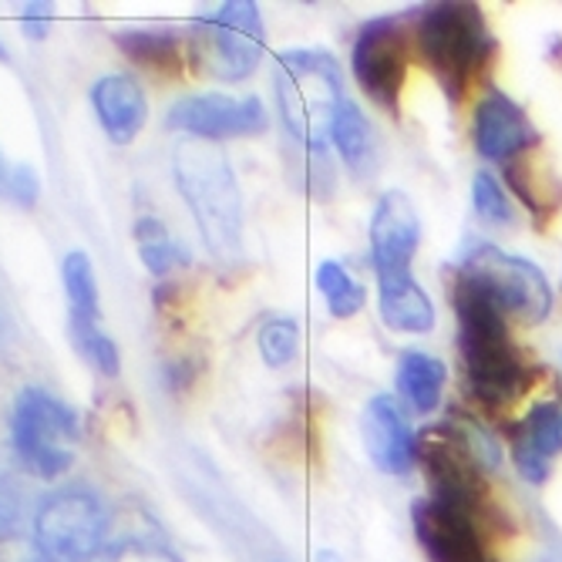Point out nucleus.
<instances>
[{
    "label": "nucleus",
    "instance_id": "1",
    "mask_svg": "<svg viewBox=\"0 0 562 562\" xmlns=\"http://www.w3.org/2000/svg\"><path fill=\"white\" fill-rule=\"evenodd\" d=\"M448 300L458 317V350L465 364V384L485 412L513 407L532 384V368L508 334V317L454 270Z\"/></svg>",
    "mask_w": 562,
    "mask_h": 562
},
{
    "label": "nucleus",
    "instance_id": "2",
    "mask_svg": "<svg viewBox=\"0 0 562 562\" xmlns=\"http://www.w3.org/2000/svg\"><path fill=\"white\" fill-rule=\"evenodd\" d=\"M179 195L202 233L210 257L220 267L243 263V192L233 162L216 142L186 138L172 151Z\"/></svg>",
    "mask_w": 562,
    "mask_h": 562
},
{
    "label": "nucleus",
    "instance_id": "3",
    "mask_svg": "<svg viewBox=\"0 0 562 562\" xmlns=\"http://www.w3.org/2000/svg\"><path fill=\"white\" fill-rule=\"evenodd\" d=\"M280 119L311 156H327L334 119L347 101L340 65L327 50H283L273 71Z\"/></svg>",
    "mask_w": 562,
    "mask_h": 562
},
{
    "label": "nucleus",
    "instance_id": "4",
    "mask_svg": "<svg viewBox=\"0 0 562 562\" xmlns=\"http://www.w3.org/2000/svg\"><path fill=\"white\" fill-rule=\"evenodd\" d=\"M418 47L451 101L479 85L495 41L475 4H431L418 14Z\"/></svg>",
    "mask_w": 562,
    "mask_h": 562
},
{
    "label": "nucleus",
    "instance_id": "5",
    "mask_svg": "<svg viewBox=\"0 0 562 562\" xmlns=\"http://www.w3.org/2000/svg\"><path fill=\"white\" fill-rule=\"evenodd\" d=\"M11 441L21 465L34 479H61L78 462V415L44 387H24L14 401Z\"/></svg>",
    "mask_w": 562,
    "mask_h": 562
},
{
    "label": "nucleus",
    "instance_id": "6",
    "mask_svg": "<svg viewBox=\"0 0 562 562\" xmlns=\"http://www.w3.org/2000/svg\"><path fill=\"white\" fill-rule=\"evenodd\" d=\"M192 58L199 71L220 81H243L260 68L267 50V27L260 8L249 0H229L192 24Z\"/></svg>",
    "mask_w": 562,
    "mask_h": 562
},
{
    "label": "nucleus",
    "instance_id": "7",
    "mask_svg": "<svg viewBox=\"0 0 562 562\" xmlns=\"http://www.w3.org/2000/svg\"><path fill=\"white\" fill-rule=\"evenodd\" d=\"M109 508L98 492L68 485L41 498L34 513V546L55 562H88L105 549Z\"/></svg>",
    "mask_w": 562,
    "mask_h": 562
},
{
    "label": "nucleus",
    "instance_id": "8",
    "mask_svg": "<svg viewBox=\"0 0 562 562\" xmlns=\"http://www.w3.org/2000/svg\"><path fill=\"white\" fill-rule=\"evenodd\" d=\"M458 273L479 293H485L508 321L542 324L552 311V290L546 273L536 263L502 252L488 243L469 249L458 263Z\"/></svg>",
    "mask_w": 562,
    "mask_h": 562
},
{
    "label": "nucleus",
    "instance_id": "9",
    "mask_svg": "<svg viewBox=\"0 0 562 562\" xmlns=\"http://www.w3.org/2000/svg\"><path fill=\"white\" fill-rule=\"evenodd\" d=\"M415 462H422L431 498L441 505H451L458 513L472 516L475 522L492 516V502H488V485L485 472L465 448L462 435L454 431L451 422H441L418 435L415 445Z\"/></svg>",
    "mask_w": 562,
    "mask_h": 562
},
{
    "label": "nucleus",
    "instance_id": "10",
    "mask_svg": "<svg viewBox=\"0 0 562 562\" xmlns=\"http://www.w3.org/2000/svg\"><path fill=\"white\" fill-rule=\"evenodd\" d=\"M407 27L401 18L368 21L353 41L350 68L364 94L384 112H397L404 71H407Z\"/></svg>",
    "mask_w": 562,
    "mask_h": 562
},
{
    "label": "nucleus",
    "instance_id": "11",
    "mask_svg": "<svg viewBox=\"0 0 562 562\" xmlns=\"http://www.w3.org/2000/svg\"><path fill=\"white\" fill-rule=\"evenodd\" d=\"M418 243H422V220L412 206V199L397 189L384 192L371 220V263L378 273V293H394L418 283L412 273Z\"/></svg>",
    "mask_w": 562,
    "mask_h": 562
},
{
    "label": "nucleus",
    "instance_id": "12",
    "mask_svg": "<svg viewBox=\"0 0 562 562\" xmlns=\"http://www.w3.org/2000/svg\"><path fill=\"white\" fill-rule=\"evenodd\" d=\"M270 125L267 109L257 94L233 98V94H189L176 101L169 112V128L186 132L199 142H229V138H252L263 135Z\"/></svg>",
    "mask_w": 562,
    "mask_h": 562
},
{
    "label": "nucleus",
    "instance_id": "13",
    "mask_svg": "<svg viewBox=\"0 0 562 562\" xmlns=\"http://www.w3.org/2000/svg\"><path fill=\"white\" fill-rule=\"evenodd\" d=\"M412 526L428 562H492L479 522L431 495L412 505Z\"/></svg>",
    "mask_w": 562,
    "mask_h": 562
},
{
    "label": "nucleus",
    "instance_id": "14",
    "mask_svg": "<svg viewBox=\"0 0 562 562\" xmlns=\"http://www.w3.org/2000/svg\"><path fill=\"white\" fill-rule=\"evenodd\" d=\"M364 445L371 462L387 475H407L415 465V431L407 425L404 407L394 394H378L368 401L364 418H361Z\"/></svg>",
    "mask_w": 562,
    "mask_h": 562
},
{
    "label": "nucleus",
    "instance_id": "15",
    "mask_svg": "<svg viewBox=\"0 0 562 562\" xmlns=\"http://www.w3.org/2000/svg\"><path fill=\"white\" fill-rule=\"evenodd\" d=\"M539 145V132L532 128L529 115L502 91H485L475 105V148L492 162H508L519 151Z\"/></svg>",
    "mask_w": 562,
    "mask_h": 562
},
{
    "label": "nucleus",
    "instance_id": "16",
    "mask_svg": "<svg viewBox=\"0 0 562 562\" xmlns=\"http://www.w3.org/2000/svg\"><path fill=\"white\" fill-rule=\"evenodd\" d=\"M508 448H513V465L516 472L542 485L549 479L552 458L562 451V412L555 401H542L522 422L508 425Z\"/></svg>",
    "mask_w": 562,
    "mask_h": 562
},
{
    "label": "nucleus",
    "instance_id": "17",
    "mask_svg": "<svg viewBox=\"0 0 562 562\" xmlns=\"http://www.w3.org/2000/svg\"><path fill=\"white\" fill-rule=\"evenodd\" d=\"M91 105L112 145H132L142 135L145 119H148L145 88L138 85V78L125 71L98 78L91 88Z\"/></svg>",
    "mask_w": 562,
    "mask_h": 562
},
{
    "label": "nucleus",
    "instance_id": "18",
    "mask_svg": "<svg viewBox=\"0 0 562 562\" xmlns=\"http://www.w3.org/2000/svg\"><path fill=\"white\" fill-rule=\"evenodd\" d=\"M505 182L519 202H526V210H532L539 223H549L562 206V182L539 145L505 162Z\"/></svg>",
    "mask_w": 562,
    "mask_h": 562
},
{
    "label": "nucleus",
    "instance_id": "19",
    "mask_svg": "<svg viewBox=\"0 0 562 562\" xmlns=\"http://www.w3.org/2000/svg\"><path fill=\"white\" fill-rule=\"evenodd\" d=\"M330 142L340 151L344 166L357 176V179H368L378 169V138L374 128L368 122V115L357 109V101H344L334 128H330Z\"/></svg>",
    "mask_w": 562,
    "mask_h": 562
},
{
    "label": "nucleus",
    "instance_id": "20",
    "mask_svg": "<svg viewBox=\"0 0 562 562\" xmlns=\"http://www.w3.org/2000/svg\"><path fill=\"white\" fill-rule=\"evenodd\" d=\"M445 378H448L445 364L425 350H404L397 357V391L418 415L438 412Z\"/></svg>",
    "mask_w": 562,
    "mask_h": 562
},
{
    "label": "nucleus",
    "instance_id": "21",
    "mask_svg": "<svg viewBox=\"0 0 562 562\" xmlns=\"http://www.w3.org/2000/svg\"><path fill=\"white\" fill-rule=\"evenodd\" d=\"M135 249L151 277H169L189 267V249L156 216H142L135 223Z\"/></svg>",
    "mask_w": 562,
    "mask_h": 562
},
{
    "label": "nucleus",
    "instance_id": "22",
    "mask_svg": "<svg viewBox=\"0 0 562 562\" xmlns=\"http://www.w3.org/2000/svg\"><path fill=\"white\" fill-rule=\"evenodd\" d=\"M61 280L71 306V327H94L101 317V293L94 280V267L88 260V252L75 249L61 263Z\"/></svg>",
    "mask_w": 562,
    "mask_h": 562
},
{
    "label": "nucleus",
    "instance_id": "23",
    "mask_svg": "<svg viewBox=\"0 0 562 562\" xmlns=\"http://www.w3.org/2000/svg\"><path fill=\"white\" fill-rule=\"evenodd\" d=\"M381 321L397 334H428L435 327V306L428 293L412 283L394 293H381Z\"/></svg>",
    "mask_w": 562,
    "mask_h": 562
},
{
    "label": "nucleus",
    "instance_id": "24",
    "mask_svg": "<svg viewBox=\"0 0 562 562\" xmlns=\"http://www.w3.org/2000/svg\"><path fill=\"white\" fill-rule=\"evenodd\" d=\"M317 290L324 293V300H327V311L337 317V321H347V317H353V314H361L364 311V303H368V293H364V286L357 283L340 263H334V260H324L321 267H317Z\"/></svg>",
    "mask_w": 562,
    "mask_h": 562
},
{
    "label": "nucleus",
    "instance_id": "25",
    "mask_svg": "<svg viewBox=\"0 0 562 562\" xmlns=\"http://www.w3.org/2000/svg\"><path fill=\"white\" fill-rule=\"evenodd\" d=\"M119 47L132 61H138L145 68H166V65L179 61L182 37L176 31H122Z\"/></svg>",
    "mask_w": 562,
    "mask_h": 562
},
{
    "label": "nucleus",
    "instance_id": "26",
    "mask_svg": "<svg viewBox=\"0 0 562 562\" xmlns=\"http://www.w3.org/2000/svg\"><path fill=\"white\" fill-rule=\"evenodd\" d=\"M71 334H75L78 353L85 357V361L101 378H115L122 371V353H119L115 340L105 330H101V324H94V327H71Z\"/></svg>",
    "mask_w": 562,
    "mask_h": 562
},
{
    "label": "nucleus",
    "instance_id": "27",
    "mask_svg": "<svg viewBox=\"0 0 562 562\" xmlns=\"http://www.w3.org/2000/svg\"><path fill=\"white\" fill-rule=\"evenodd\" d=\"M260 353L270 368H286L300 350V327L290 317H273L260 327Z\"/></svg>",
    "mask_w": 562,
    "mask_h": 562
},
{
    "label": "nucleus",
    "instance_id": "28",
    "mask_svg": "<svg viewBox=\"0 0 562 562\" xmlns=\"http://www.w3.org/2000/svg\"><path fill=\"white\" fill-rule=\"evenodd\" d=\"M472 202H475V213L482 223H492V226H508L516 220L513 213V202H508L505 189L498 186V179L492 172H475L472 179Z\"/></svg>",
    "mask_w": 562,
    "mask_h": 562
},
{
    "label": "nucleus",
    "instance_id": "29",
    "mask_svg": "<svg viewBox=\"0 0 562 562\" xmlns=\"http://www.w3.org/2000/svg\"><path fill=\"white\" fill-rule=\"evenodd\" d=\"M41 192L37 172L31 166L11 162L4 151H0V195H8L18 206H34Z\"/></svg>",
    "mask_w": 562,
    "mask_h": 562
},
{
    "label": "nucleus",
    "instance_id": "30",
    "mask_svg": "<svg viewBox=\"0 0 562 562\" xmlns=\"http://www.w3.org/2000/svg\"><path fill=\"white\" fill-rule=\"evenodd\" d=\"M88 562H179V555L159 542H145V539H132V542H119V546H105L94 559Z\"/></svg>",
    "mask_w": 562,
    "mask_h": 562
},
{
    "label": "nucleus",
    "instance_id": "31",
    "mask_svg": "<svg viewBox=\"0 0 562 562\" xmlns=\"http://www.w3.org/2000/svg\"><path fill=\"white\" fill-rule=\"evenodd\" d=\"M21 526H24V495L8 475H0V542L14 539Z\"/></svg>",
    "mask_w": 562,
    "mask_h": 562
},
{
    "label": "nucleus",
    "instance_id": "32",
    "mask_svg": "<svg viewBox=\"0 0 562 562\" xmlns=\"http://www.w3.org/2000/svg\"><path fill=\"white\" fill-rule=\"evenodd\" d=\"M50 21H55V8H50V4L31 0V4L21 8V31H24L31 41H44L47 31H50Z\"/></svg>",
    "mask_w": 562,
    "mask_h": 562
},
{
    "label": "nucleus",
    "instance_id": "33",
    "mask_svg": "<svg viewBox=\"0 0 562 562\" xmlns=\"http://www.w3.org/2000/svg\"><path fill=\"white\" fill-rule=\"evenodd\" d=\"M0 61H8V50H4V44H0Z\"/></svg>",
    "mask_w": 562,
    "mask_h": 562
},
{
    "label": "nucleus",
    "instance_id": "34",
    "mask_svg": "<svg viewBox=\"0 0 562 562\" xmlns=\"http://www.w3.org/2000/svg\"><path fill=\"white\" fill-rule=\"evenodd\" d=\"M536 562H559V559H552V555H542V559H536Z\"/></svg>",
    "mask_w": 562,
    "mask_h": 562
}]
</instances>
